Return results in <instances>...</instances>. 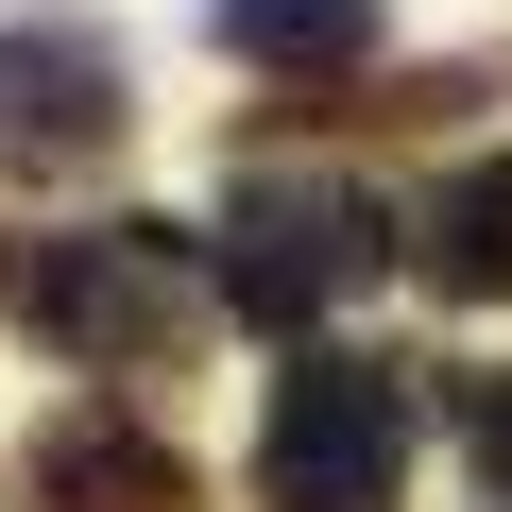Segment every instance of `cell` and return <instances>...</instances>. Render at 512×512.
Listing matches in <instances>:
<instances>
[{"instance_id":"obj_1","label":"cell","mask_w":512,"mask_h":512,"mask_svg":"<svg viewBox=\"0 0 512 512\" xmlns=\"http://www.w3.org/2000/svg\"><path fill=\"white\" fill-rule=\"evenodd\" d=\"M0 308H18L35 342H69V359H103V376H154V359H188V325H205V239H188V222L35 239V256H0Z\"/></svg>"},{"instance_id":"obj_2","label":"cell","mask_w":512,"mask_h":512,"mask_svg":"<svg viewBox=\"0 0 512 512\" xmlns=\"http://www.w3.org/2000/svg\"><path fill=\"white\" fill-rule=\"evenodd\" d=\"M376 256H393L376 188H342V171H274V188H239V205H222L205 291H222L239 325H308V308H342V291L376 274Z\"/></svg>"},{"instance_id":"obj_3","label":"cell","mask_w":512,"mask_h":512,"mask_svg":"<svg viewBox=\"0 0 512 512\" xmlns=\"http://www.w3.org/2000/svg\"><path fill=\"white\" fill-rule=\"evenodd\" d=\"M256 478H274V512H393V478H410V393H393V359H308V376L274 393Z\"/></svg>"},{"instance_id":"obj_4","label":"cell","mask_w":512,"mask_h":512,"mask_svg":"<svg viewBox=\"0 0 512 512\" xmlns=\"http://www.w3.org/2000/svg\"><path fill=\"white\" fill-rule=\"evenodd\" d=\"M137 137V103H120V35L103 18H18L0 35V154L18 171H103Z\"/></svg>"},{"instance_id":"obj_5","label":"cell","mask_w":512,"mask_h":512,"mask_svg":"<svg viewBox=\"0 0 512 512\" xmlns=\"http://www.w3.org/2000/svg\"><path fill=\"white\" fill-rule=\"evenodd\" d=\"M18 512H205V478L137 427V410H69L18 444Z\"/></svg>"},{"instance_id":"obj_6","label":"cell","mask_w":512,"mask_h":512,"mask_svg":"<svg viewBox=\"0 0 512 512\" xmlns=\"http://www.w3.org/2000/svg\"><path fill=\"white\" fill-rule=\"evenodd\" d=\"M427 291L512 308V154H478V171H444V188H427Z\"/></svg>"},{"instance_id":"obj_7","label":"cell","mask_w":512,"mask_h":512,"mask_svg":"<svg viewBox=\"0 0 512 512\" xmlns=\"http://www.w3.org/2000/svg\"><path fill=\"white\" fill-rule=\"evenodd\" d=\"M205 35L239 69H359L376 52V0H205Z\"/></svg>"},{"instance_id":"obj_8","label":"cell","mask_w":512,"mask_h":512,"mask_svg":"<svg viewBox=\"0 0 512 512\" xmlns=\"http://www.w3.org/2000/svg\"><path fill=\"white\" fill-rule=\"evenodd\" d=\"M461 444H478V478H512V359L461 376Z\"/></svg>"}]
</instances>
